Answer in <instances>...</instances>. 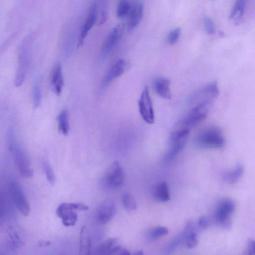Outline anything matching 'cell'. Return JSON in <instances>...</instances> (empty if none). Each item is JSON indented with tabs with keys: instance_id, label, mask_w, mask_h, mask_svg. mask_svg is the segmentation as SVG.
Returning <instances> with one entry per match:
<instances>
[{
	"instance_id": "4",
	"label": "cell",
	"mask_w": 255,
	"mask_h": 255,
	"mask_svg": "<svg viewBox=\"0 0 255 255\" xmlns=\"http://www.w3.org/2000/svg\"><path fill=\"white\" fill-rule=\"evenodd\" d=\"M190 135V129L181 128L170 137V147L164 158V162L169 163L174 160L186 146Z\"/></svg>"
},
{
	"instance_id": "26",
	"label": "cell",
	"mask_w": 255,
	"mask_h": 255,
	"mask_svg": "<svg viewBox=\"0 0 255 255\" xmlns=\"http://www.w3.org/2000/svg\"><path fill=\"white\" fill-rule=\"evenodd\" d=\"M109 5L106 1L98 2V26L104 24L108 18Z\"/></svg>"
},
{
	"instance_id": "11",
	"label": "cell",
	"mask_w": 255,
	"mask_h": 255,
	"mask_svg": "<svg viewBox=\"0 0 255 255\" xmlns=\"http://www.w3.org/2000/svg\"><path fill=\"white\" fill-rule=\"evenodd\" d=\"M98 2L94 1L90 6L88 15L82 28L78 40V47H81L84 44L89 31L98 21Z\"/></svg>"
},
{
	"instance_id": "19",
	"label": "cell",
	"mask_w": 255,
	"mask_h": 255,
	"mask_svg": "<svg viewBox=\"0 0 255 255\" xmlns=\"http://www.w3.org/2000/svg\"><path fill=\"white\" fill-rule=\"evenodd\" d=\"M119 246L117 239H108L97 247L95 255H109Z\"/></svg>"
},
{
	"instance_id": "10",
	"label": "cell",
	"mask_w": 255,
	"mask_h": 255,
	"mask_svg": "<svg viewBox=\"0 0 255 255\" xmlns=\"http://www.w3.org/2000/svg\"><path fill=\"white\" fill-rule=\"evenodd\" d=\"M117 211L115 202L111 199H105L98 206L95 213V220L100 225L110 222Z\"/></svg>"
},
{
	"instance_id": "24",
	"label": "cell",
	"mask_w": 255,
	"mask_h": 255,
	"mask_svg": "<svg viewBox=\"0 0 255 255\" xmlns=\"http://www.w3.org/2000/svg\"><path fill=\"white\" fill-rule=\"evenodd\" d=\"M243 173L244 168L242 165H239L232 170L226 172L223 177L228 184H234L240 179Z\"/></svg>"
},
{
	"instance_id": "34",
	"label": "cell",
	"mask_w": 255,
	"mask_h": 255,
	"mask_svg": "<svg viewBox=\"0 0 255 255\" xmlns=\"http://www.w3.org/2000/svg\"><path fill=\"white\" fill-rule=\"evenodd\" d=\"M181 34V29L180 28H176L173 29L169 33L167 42L170 45H174L178 40Z\"/></svg>"
},
{
	"instance_id": "31",
	"label": "cell",
	"mask_w": 255,
	"mask_h": 255,
	"mask_svg": "<svg viewBox=\"0 0 255 255\" xmlns=\"http://www.w3.org/2000/svg\"><path fill=\"white\" fill-rule=\"evenodd\" d=\"M122 202L124 208L128 211H133L137 208L135 199L129 194L126 193L123 195Z\"/></svg>"
},
{
	"instance_id": "12",
	"label": "cell",
	"mask_w": 255,
	"mask_h": 255,
	"mask_svg": "<svg viewBox=\"0 0 255 255\" xmlns=\"http://www.w3.org/2000/svg\"><path fill=\"white\" fill-rule=\"evenodd\" d=\"M220 94L217 83L211 82L197 90L192 97V100L198 101V103L210 101L213 102Z\"/></svg>"
},
{
	"instance_id": "16",
	"label": "cell",
	"mask_w": 255,
	"mask_h": 255,
	"mask_svg": "<svg viewBox=\"0 0 255 255\" xmlns=\"http://www.w3.org/2000/svg\"><path fill=\"white\" fill-rule=\"evenodd\" d=\"M26 49L24 47L22 49V52H20L18 66L17 74L16 76L15 85L17 87L22 85L27 72L28 56L27 52H25Z\"/></svg>"
},
{
	"instance_id": "36",
	"label": "cell",
	"mask_w": 255,
	"mask_h": 255,
	"mask_svg": "<svg viewBox=\"0 0 255 255\" xmlns=\"http://www.w3.org/2000/svg\"><path fill=\"white\" fill-rule=\"evenodd\" d=\"M109 255H131L125 248L119 246Z\"/></svg>"
},
{
	"instance_id": "3",
	"label": "cell",
	"mask_w": 255,
	"mask_h": 255,
	"mask_svg": "<svg viewBox=\"0 0 255 255\" xmlns=\"http://www.w3.org/2000/svg\"><path fill=\"white\" fill-rule=\"evenodd\" d=\"M89 207L82 203L64 202L60 204L57 210V214L66 227L75 226L78 221V211H85Z\"/></svg>"
},
{
	"instance_id": "17",
	"label": "cell",
	"mask_w": 255,
	"mask_h": 255,
	"mask_svg": "<svg viewBox=\"0 0 255 255\" xmlns=\"http://www.w3.org/2000/svg\"><path fill=\"white\" fill-rule=\"evenodd\" d=\"M170 81L165 78H159L155 80L154 88L157 94L161 97L170 100L172 94L170 88Z\"/></svg>"
},
{
	"instance_id": "9",
	"label": "cell",
	"mask_w": 255,
	"mask_h": 255,
	"mask_svg": "<svg viewBox=\"0 0 255 255\" xmlns=\"http://www.w3.org/2000/svg\"><path fill=\"white\" fill-rule=\"evenodd\" d=\"M10 187L12 197L17 209L23 216H28L30 212V206L21 186L15 179H12Z\"/></svg>"
},
{
	"instance_id": "2",
	"label": "cell",
	"mask_w": 255,
	"mask_h": 255,
	"mask_svg": "<svg viewBox=\"0 0 255 255\" xmlns=\"http://www.w3.org/2000/svg\"><path fill=\"white\" fill-rule=\"evenodd\" d=\"M10 146L15 165L23 177L30 178L32 177L33 171L27 155L16 141L14 133L11 131L9 133Z\"/></svg>"
},
{
	"instance_id": "8",
	"label": "cell",
	"mask_w": 255,
	"mask_h": 255,
	"mask_svg": "<svg viewBox=\"0 0 255 255\" xmlns=\"http://www.w3.org/2000/svg\"><path fill=\"white\" fill-rule=\"evenodd\" d=\"M234 202L229 199L222 200L218 204L215 214V220L217 224L224 227H228L230 224L231 215L235 210Z\"/></svg>"
},
{
	"instance_id": "28",
	"label": "cell",
	"mask_w": 255,
	"mask_h": 255,
	"mask_svg": "<svg viewBox=\"0 0 255 255\" xmlns=\"http://www.w3.org/2000/svg\"><path fill=\"white\" fill-rule=\"evenodd\" d=\"M132 6L129 1L127 0H122L120 1L117 6L116 14L117 17L120 19L125 18L129 16Z\"/></svg>"
},
{
	"instance_id": "6",
	"label": "cell",
	"mask_w": 255,
	"mask_h": 255,
	"mask_svg": "<svg viewBox=\"0 0 255 255\" xmlns=\"http://www.w3.org/2000/svg\"><path fill=\"white\" fill-rule=\"evenodd\" d=\"M212 103L213 102L210 101L198 103L182 122L184 126L182 128L190 129L203 122L207 118Z\"/></svg>"
},
{
	"instance_id": "22",
	"label": "cell",
	"mask_w": 255,
	"mask_h": 255,
	"mask_svg": "<svg viewBox=\"0 0 255 255\" xmlns=\"http://www.w3.org/2000/svg\"><path fill=\"white\" fill-rule=\"evenodd\" d=\"M91 241L87 228L84 226L80 236V255H91Z\"/></svg>"
},
{
	"instance_id": "27",
	"label": "cell",
	"mask_w": 255,
	"mask_h": 255,
	"mask_svg": "<svg viewBox=\"0 0 255 255\" xmlns=\"http://www.w3.org/2000/svg\"><path fill=\"white\" fill-rule=\"evenodd\" d=\"M186 232L184 229L179 235L173 239L167 247L165 252L167 254L172 253L181 244L185 242Z\"/></svg>"
},
{
	"instance_id": "30",
	"label": "cell",
	"mask_w": 255,
	"mask_h": 255,
	"mask_svg": "<svg viewBox=\"0 0 255 255\" xmlns=\"http://www.w3.org/2000/svg\"><path fill=\"white\" fill-rule=\"evenodd\" d=\"M169 233L168 229L163 227H158L151 229L148 234V239L150 241L157 240L166 236Z\"/></svg>"
},
{
	"instance_id": "29",
	"label": "cell",
	"mask_w": 255,
	"mask_h": 255,
	"mask_svg": "<svg viewBox=\"0 0 255 255\" xmlns=\"http://www.w3.org/2000/svg\"><path fill=\"white\" fill-rule=\"evenodd\" d=\"M18 231L19 230L14 227H10L8 231L12 244L17 248L23 246L24 244V241L22 239V233H20Z\"/></svg>"
},
{
	"instance_id": "33",
	"label": "cell",
	"mask_w": 255,
	"mask_h": 255,
	"mask_svg": "<svg viewBox=\"0 0 255 255\" xmlns=\"http://www.w3.org/2000/svg\"><path fill=\"white\" fill-rule=\"evenodd\" d=\"M42 167L49 183L51 185H54L56 183V176L51 165L44 160L42 162Z\"/></svg>"
},
{
	"instance_id": "35",
	"label": "cell",
	"mask_w": 255,
	"mask_h": 255,
	"mask_svg": "<svg viewBox=\"0 0 255 255\" xmlns=\"http://www.w3.org/2000/svg\"><path fill=\"white\" fill-rule=\"evenodd\" d=\"M203 24L206 32L209 34H214L215 32V26L213 21L208 17H205Z\"/></svg>"
},
{
	"instance_id": "37",
	"label": "cell",
	"mask_w": 255,
	"mask_h": 255,
	"mask_svg": "<svg viewBox=\"0 0 255 255\" xmlns=\"http://www.w3.org/2000/svg\"><path fill=\"white\" fill-rule=\"evenodd\" d=\"M198 225L200 228H205L208 227V221L206 217H203L200 218Z\"/></svg>"
},
{
	"instance_id": "32",
	"label": "cell",
	"mask_w": 255,
	"mask_h": 255,
	"mask_svg": "<svg viewBox=\"0 0 255 255\" xmlns=\"http://www.w3.org/2000/svg\"><path fill=\"white\" fill-rule=\"evenodd\" d=\"M32 100L34 109L40 107L42 101V92L38 83H35L32 88Z\"/></svg>"
},
{
	"instance_id": "7",
	"label": "cell",
	"mask_w": 255,
	"mask_h": 255,
	"mask_svg": "<svg viewBox=\"0 0 255 255\" xmlns=\"http://www.w3.org/2000/svg\"><path fill=\"white\" fill-rule=\"evenodd\" d=\"M140 114L145 123L153 124L155 122V113L149 90L147 86L143 89L139 100Z\"/></svg>"
},
{
	"instance_id": "5",
	"label": "cell",
	"mask_w": 255,
	"mask_h": 255,
	"mask_svg": "<svg viewBox=\"0 0 255 255\" xmlns=\"http://www.w3.org/2000/svg\"><path fill=\"white\" fill-rule=\"evenodd\" d=\"M125 172L118 162H115L109 167L101 181L103 188L107 190H115L121 187L124 183Z\"/></svg>"
},
{
	"instance_id": "21",
	"label": "cell",
	"mask_w": 255,
	"mask_h": 255,
	"mask_svg": "<svg viewBox=\"0 0 255 255\" xmlns=\"http://www.w3.org/2000/svg\"><path fill=\"white\" fill-rule=\"evenodd\" d=\"M155 199L160 202H166L170 200V189L166 181H161L155 187L154 190Z\"/></svg>"
},
{
	"instance_id": "25",
	"label": "cell",
	"mask_w": 255,
	"mask_h": 255,
	"mask_svg": "<svg viewBox=\"0 0 255 255\" xmlns=\"http://www.w3.org/2000/svg\"><path fill=\"white\" fill-rule=\"evenodd\" d=\"M58 130L63 135L67 136L69 134L70 126L69 122V114L66 110H63L57 117Z\"/></svg>"
},
{
	"instance_id": "39",
	"label": "cell",
	"mask_w": 255,
	"mask_h": 255,
	"mask_svg": "<svg viewBox=\"0 0 255 255\" xmlns=\"http://www.w3.org/2000/svg\"><path fill=\"white\" fill-rule=\"evenodd\" d=\"M134 255H144L143 254V253L141 251H138Z\"/></svg>"
},
{
	"instance_id": "14",
	"label": "cell",
	"mask_w": 255,
	"mask_h": 255,
	"mask_svg": "<svg viewBox=\"0 0 255 255\" xmlns=\"http://www.w3.org/2000/svg\"><path fill=\"white\" fill-rule=\"evenodd\" d=\"M127 67L126 61L123 59L117 60L109 70L102 84L103 88L110 84L113 81L123 75Z\"/></svg>"
},
{
	"instance_id": "18",
	"label": "cell",
	"mask_w": 255,
	"mask_h": 255,
	"mask_svg": "<svg viewBox=\"0 0 255 255\" xmlns=\"http://www.w3.org/2000/svg\"><path fill=\"white\" fill-rule=\"evenodd\" d=\"M63 86L64 80L62 66L60 64H58L57 65L53 72L51 87L54 92L58 96L61 94Z\"/></svg>"
},
{
	"instance_id": "1",
	"label": "cell",
	"mask_w": 255,
	"mask_h": 255,
	"mask_svg": "<svg viewBox=\"0 0 255 255\" xmlns=\"http://www.w3.org/2000/svg\"><path fill=\"white\" fill-rule=\"evenodd\" d=\"M196 143L198 146L206 149H221L224 147L226 140L220 128L211 126L203 130L198 136Z\"/></svg>"
},
{
	"instance_id": "15",
	"label": "cell",
	"mask_w": 255,
	"mask_h": 255,
	"mask_svg": "<svg viewBox=\"0 0 255 255\" xmlns=\"http://www.w3.org/2000/svg\"><path fill=\"white\" fill-rule=\"evenodd\" d=\"M143 4L141 1L136 2L132 6L127 24L129 31L134 29L140 23L143 17Z\"/></svg>"
},
{
	"instance_id": "13",
	"label": "cell",
	"mask_w": 255,
	"mask_h": 255,
	"mask_svg": "<svg viewBox=\"0 0 255 255\" xmlns=\"http://www.w3.org/2000/svg\"><path fill=\"white\" fill-rule=\"evenodd\" d=\"M125 25L121 23L115 26L107 36L103 48L104 57H107L116 46L123 36Z\"/></svg>"
},
{
	"instance_id": "20",
	"label": "cell",
	"mask_w": 255,
	"mask_h": 255,
	"mask_svg": "<svg viewBox=\"0 0 255 255\" xmlns=\"http://www.w3.org/2000/svg\"><path fill=\"white\" fill-rule=\"evenodd\" d=\"M246 5L244 0H238L234 4L229 18L235 25H239L243 21Z\"/></svg>"
},
{
	"instance_id": "38",
	"label": "cell",
	"mask_w": 255,
	"mask_h": 255,
	"mask_svg": "<svg viewBox=\"0 0 255 255\" xmlns=\"http://www.w3.org/2000/svg\"><path fill=\"white\" fill-rule=\"evenodd\" d=\"M249 244V248L250 251L251 252V254L253 255H255V241L252 240L250 241Z\"/></svg>"
},
{
	"instance_id": "23",
	"label": "cell",
	"mask_w": 255,
	"mask_h": 255,
	"mask_svg": "<svg viewBox=\"0 0 255 255\" xmlns=\"http://www.w3.org/2000/svg\"><path fill=\"white\" fill-rule=\"evenodd\" d=\"M186 232L185 244L186 246L190 249L196 247L198 243V239L195 227L193 223H188L184 229Z\"/></svg>"
}]
</instances>
